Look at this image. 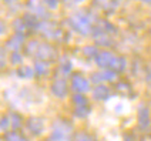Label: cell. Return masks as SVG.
I'll list each match as a JSON object with an SVG mask.
<instances>
[{
    "mask_svg": "<svg viewBox=\"0 0 151 141\" xmlns=\"http://www.w3.org/2000/svg\"><path fill=\"white\" fill-rule=\"evenodd\" d=\"M99 64H101L103 67H117L118 58L109 51H103L99 56Z\"/></svg>",
    "mask_w": 151,
    "mask_h": 141,
    "instance_id": "1",
    "label": "cell"
},
{
    "mask_svg": "<svg viewBox=\"0 0 151 141\" xmlns=\"http://www.w3.org/2000/svg\"><path fill=\"white\" fill-rule=\"evenodd\" d=\"M73 87L77 91H87L88 90V81L81 76H76L73 78Z\"/></svg>",
    "mask_w": 151,
    "mask_h": 141,
    "instance_id": "2",
    "label": "cell"
},
{
    "mask_svg": "<svg viewBox=\"0 0 151 141\" xmlns=\"http://www.w3.org/2000/svg\"><path fill=\"white\" fill-rule=\"evenodd\" d=\"M53 93L57 96V97H64L66 93H67V87L64 81H56L53 84Z\"/></svg>",
    "mask_w": 151,
    "mask_h": 141,
    "instance_id": "3",
    "label": "cell"
},
{
    "mask_svg": "<svg viewBox=\"0 0 151 141\" xmlns=\"http://www.w3.org/2000/svg\"><path fill=\"white\" fill-rule=\"evenodd\" d=\"M29 125H30V131H33L34 134H39L42 133L43 130V123L40 121V120H37V118H32L30 121H29Z\"/></svg>",
    "mask_w": 151,
    "mask_h": 141,
    "instance_id": "4",
    "label": "cell"
},
{
    "mask_svg": "<svg viewBox=\"0 0 151 141\" xmlns=\"http://www.w3.org/2000/svg\"><path fill=\"white\" fill-rule=\"evenodd\" d=\"M76 29H78L81 33H87L88 32V23H87V20L83 19V17H78L76 20Z\"/></svg>",
    "mask_w": 151,
    "mask_h": 141,
    "instance_id": "5",
    "label": "cell"
},
{
    "mask_svg": "<svg viewBox=\"0 0 151 141\" xmlns=\"http://www.w3.org/2000/svg\"><path fill=\"white\" fill-rule=\"evenodd\" d=\"M22 71V76L23 77H32L33 76V70L30 68V67H22L20 70H19V73Z\"/></svg>",
    "mask_w": 151,
    "mask_h": 141,
    "instance_id": "6",
    "label": "cell"
},
{
    "mask_svg": "<svg viewBox=\"0 0 151 141\" xmlns=\"http://www.w3.org/2000/svg\"><path fill=\"white\" fill-rule=\"evenodd\" d=\"M7 140L9 141H26L24 138H22V137L17 135V134H10V135H7Z\"/></svg>",
    "mask_w": 151,
    "mask_h": 141,
    "instance_id": "7",
    "label": "cell"
},
{
    "mask_svg": "<svg viewBox=\"0 0 151 141\" xmlns=\"http://www.w3.org/2000/svg\"><path fill=\"white\" fill-rule=\"evenodd\" d=\"M13 44H14V50H16L17 47H19V37H14V39H13L12 42L9 43V46H10V47H12Z\"/></svg>",
    "mask_w": 151,
    "mask_h": 141,
    "instance_id": "8",
    "label": "cell"
},
{
    "mask_svg": "<svg viewBox=\"0 0 151 141\" xmlns=\"http://www.w3.org/2000/svg\"><path fill=\"white\" fill-rule=\"evenodd\" d=\"M77 138H78V140H83V141H93L90 137H87V135H84V134H80Z\"/></svg>",
    "mask_w": 151,
    "mask_h": 141,
    "instance_id": "9",
    "label": "cell"
}]
</instances>
